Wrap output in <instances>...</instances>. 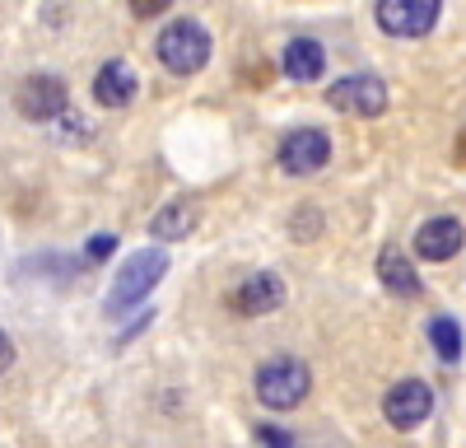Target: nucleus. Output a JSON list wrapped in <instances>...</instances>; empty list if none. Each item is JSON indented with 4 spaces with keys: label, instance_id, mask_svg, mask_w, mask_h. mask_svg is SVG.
Listing matches in <instances>:
<instances>
[{
    "label": "nucleus",
    "instance_id": "a211bd4d",
    "mask_svg": "<svg viewBox=\"0 0 466 448\" xmlns=\"http://www.w3.org/2000/svg\"><path fill=\"white\" fill-rule=\"evenodd\" d=\"M116 252V234H94L89 239V257L98 261V257H112Z\"/></svg>",
    "mask_w": 466,
    "mask_h": 448
},
{
    "label": "nucleus",
    "instance_id": "4468645a",
    "mask_svg": "<svg viewBox=\"0 0 466 448\" xmlns=\"http://www.w3.org/2000/svg\"><path fill=\"white\" fill-rule=\"evenodd\" d=\"M285 70H289V80L313 85V80H322V70H327V52L313 43V37H289V47H285Z\"/></svg>",
    "mask_w": 466,
    "mask_h": 448
},
{
    "label": "nucleus",
    "instance_id": "f8f14e48",
    "mask_svg": "<svg viewBox=\"0 0 466 448\" xmlns=\"http://www.w3.org/2000/svg\"><path fill=\"white\" fill-rule=\"evenodd\" d=\"M197 224H201V206L191 197H177V201H168L159 215L149 219V234L159 243H177V239H187L191 229H197Z\"/></svg>",
    "mask_w": 466,
    "mask_h": 448
},
{
    "label": "nucleus",
    "instance_id": "f03ea898",
    "mask_svg": "<svg viewBox=\"0 0 466 448\" xmlns=\"http://www.w3.org/2000/svg\"><path fill=\"white\" fill-rule=\"evenodd\" d=\"M308 388H313V373H308V364L294 360V355H276V360H266V364L257 369V397H261V406H270V411L299 406V402L308 397Z\"/></svg>",
    "mask_w": 466,
    "mask_h": 448
},
{
    "label": "nucleus",
    "instance_id": "9b49d317",
    "mask_svg": "<svg viewBox=\"0 0 466 448\" xmlns=\"http://www.w3.org/2000/svg\"><path fill=\"white\" fill-rule=\"evenodd\" d=\"M378 280L392 290V294H401V299H420V271H415V261L397 248V243H387L382 252H378Z\"/></svg>",
    "mask_w": 466,
    "mask_h": 448
},
{
    "label": "nucleus",
    "instance_id": "f257e3e1",
    "mask_svg": "<svg viewBox=\"0 0 466 448\" xmlns=\"http://www.w3.org/2000/svg\"><path fill=\"white\" fill-rule=\"evenodd\" d=\"M164 271H168V252H164V248H145V252L127 257V267L116 271V280H112V290H107V313L136 309L140 299L164 280Z\"/></svg>",
    "mask_w": 466,
    "mask_h": 448
},
{
    "label": "nucleus",
    "instance_id": "20e7f679",
    "mask_svg": "<svg viewBox=\"0 0 466 448\" xmlns=\"http://www.w3.org/2000/svg\"><path fill=\"white\" fill-rule=\"evenodd\" d=\"M327 103L350 117H382L387 112V85L382 75H345L327 89Z\"/></svg>",
    "mask_w": 466,
    "mask_h": 448
},
{
    "label": "nucleus",
    "instance_id": "39448f33",
    "mask_svg": "<svg viewBox=\"0 0 466 448\" xmlns=\"http://www.w3.org/2000/svg\"><path fill=\"white\" fill-rule=\"evenodd\" d=\"M373 15H378V28L392 37H424L439 24L443 5L439 0H378Z\"/></svg>",
    "mask_w": 466,
    "mask_h": 448
},
{
    "label": "nucleus",
    "instance_id": "6e6552de",
    "mask_svg": "<svg viewBox=\"0 0 466 448\" xmlns=\"http://www.w3.org/2000/svg\"><path fill=\"white\" fill-rule=\"evenodd\" d=\"M66 103H70V89H66L61 75H28V80L19 85V112L33 117V122L61 117Z\"/></svg>",
    "mask_w": 466,
    "mask_h": 448
},
{
    "label": "nucleus",
    "instance_id": "6ab92c4d",
    "mask_svg": "<svg viewBox=\"0 0 466 448\" xmlns=\"http://www.w3.org/2000/svg\"><path fill=\"white\" fill-rule=\"evenodd\" d=\"M131 10H136V19H154V15H164V10H168V0H136Z\"/></svg>",
    "mask_w": 466,
    "mask_h": 448
},
{
    "label": "nucleus",
    "instance_id": "423d86ee",
    "mask_svg": "<svg viewBox=\"0 0 466 448\" xmlns=\"http://www.w3.org/2000/svg\"><path fill=\"white\" fill-rule=\"evenodd\" d=\"M430 411H434V392H430L424 379H401V383L387 388V397H382V416H387L392 430L424 425V421H430Z\"/></svg>",
    "mask_w": 466,
    "mask_h": 448
},
{
    "label": "nucleus",
    "instance_id": "2eb2a0df",
    "mask_svg": "<svg viewBox=\"0 0 466 448\" xmlns=\"http://www.w3.org/2000/svg\"><path fill=\"white\" fill-rule=\"evenodd\" d=\"M430 341H434V351H439L448 364H457V360H461V327H457V318L439 313V318L430 322Z\"/></svg>",
    "mask_w": 466,
    "mask_h": 448
},
{
    "label": "nucleus",
    "instance_id": "dca6fc26",
    "mask_svg": "<svg viewBox=\"0 0 466 448\" xmlns=\"http://www.w3.org/2000/svg\"><path fill=\"white\" fill-rule=\"evenodd\" d=\"M318 224H322V219H318V210H299L289 229H294L299 239H313V234H318Z\"/></svg>",
    "mask_w": 466,
    "mask_h": 448
},
{
    "label": "nucleus",
    "instance_id": "7ed1b4c3",
    "mask_svg": "<svg viewBox=\"0 0 466 448\" xmlns=\"http://www.w3.org/2000/svg\"><path fill=\"white\" fill-rule=\"evenodd\" d=\"M159 61L173 75H197L210 61V33L197 19H177L159 33Z\"/></svg>",
    "mask_w": 466,
    "mask_h": 448
},
{
    "label": "nucleus",
    "instance_id": "aec40b11",
    "mask_svg": "<svg viewBox=\"0 0 466 448\" xmlns=\"http://www.w3.org/2000/svg\"><path fill=\"white\" fill-rule=\"evenodd\" d=\"M10 364H15V341H10V331H0V373Z\"/></svg>",
    "mask_w": 466,
    "mask_h": 448
},
{
    "label": "nucleus",
    "instance_id": "0eeeda50",
    "mask_svg": "<svg viewBox=\"0 0 466 448\" xmlns=\"http://www.w3.org/2000/svg\"><path fill=\"white\" fill-rule=\"evenodd\" d=\"M327 159H331V140H327V131H318V127H294V131L280 140V168L294 173V178L318 173Z\"/></svg>",
    "mask_w": 466,
    "mask_h": 448
},
{
    "label": "nucleus",
    "instance_id": "ddd939ff",
    "mask_svg": "<svg viewBox=\"0 0 466 448\" xmlns=\"http://www.w3.org/2000/svg\"><path fill=\"white\" fill-rule=\"evenodd\" d=\"M136 70L127 66V61H103V70L94 75V98L103 103V107H127L131 98H136Z\"/></svg>",
    "mask_w": 466,
    "mask_h": 448
},
{
    "label": "nucleus",
    "instance_id": "9d476101",
    "mask_svg": "<svg viewBox=\"0 0 466 448\" xmlns=\"http://www.w3.org/2000/svg\"><path fill=\"white\" fill-rule=\"evenodd\" d=\"M461 243H466V229H461V219H452V215L424 219L420 234H415V252L424 261H448V257L461 252Z\"/></svg>",
    "mask_w": 466,
    "mask_h": 448
},
{
    "label": "nucleus",
    "instance_id": "f3484780",
    "mask_svg": "<svg viewBox=\"0 0 466 448\" xmlns=\"http://www.w3.org/2000/svg\"><path fill=\"white\" fill-rule=\"evenodd\" d=\"M257 439L270 443V448H294V439H289L285 430H276V425H257Z\"/></svg>",
    "mask_w": 466,
    "mask_h": 448
},
{
    "label": "nucleus",
    "instance_id": "1a4fd4ad",
    "mask_svg": "<svg viewBox=\"0 0 466 448\" xmlns=\"http://www.w3.org/2000/svg\"><path fill=\"white\" fill-rule=\"evenodd\" d=\"M228 304H233V313H243V318L276 313V309L285 304V280H280V271H252L238 290L228 294Z\"/></svg>",
    "mask_w": 466,
    "mask_h": 448
}]
</instances>
